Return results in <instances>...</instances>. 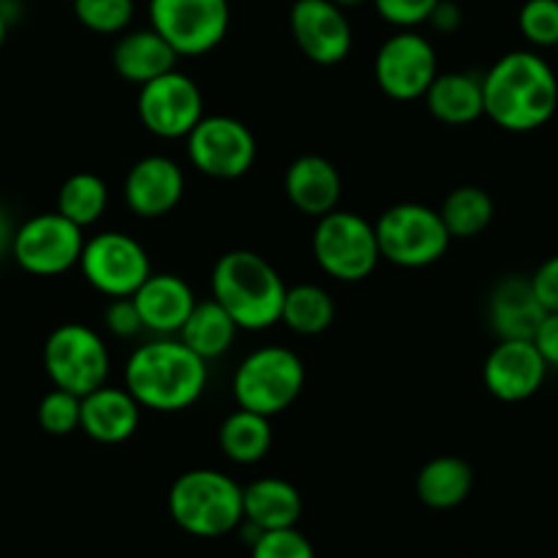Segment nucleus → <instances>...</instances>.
I'll list each match as a JSON object with an SVG mask.
<instances>
[{"label": "nucleus", "instance_id": "f257e3e1", "mask_svg": "<svg viewBox=\"0 0 558 558\" xmlns=\"http://www.w3.org/2000/svg\"><path fill=\"white\" fill-rule=\"evenodd\" d=\"M485 118L512 134H529L558 109L556 71L532 49H515L496 60L483 76Z\"/></svg>", "mask_w": 558, "mask_h": 558}, {"label": "nucleus", "instance_id": "f03ea898", "mask_svg": "<svg viewBox=\"0 0 558 558\" xmlns=\"http://www.w3.org/2000/svg\"><path fill=\"white\" fill-rule=\"evenodd\" d=\"M207 363L178 336H156L125 360V390L142 409L161 414L185 412L207 387Z\"/></svg>", "mask_w": 558, "mask_h": 558}, {"label": "nucleus", "instance_id": "7ed1b4c3", "mask_svg": "<svg viewBox=\"0 0 558 558\" xmlns=\"http://www.w3.org/2000/svg\"><path fill=\"white\" fill-rule=\"evenodd\" d=\"M210 289L213 300L223 305L240 330L262 332L281 322L287 283L281 272L256 251L238 248L218 256L213 265Z\"/></svg>", "mask_w": 558, "mask_h": 558}, {"label": "nucleus", "instance_id": "20e7f679", "mask_svg": "<svg viewBox=\"0 0 558 558\" xmlns=\"http://www.w3.org/2000/svg\"><path fill=\"white\" fill-rule=\"evenodd\" d=\"M169 515L191 537L216 539L243 523V488L218 469H191L169 488Z\"/></svg>", "mask_w": 558, "mask_h": 558}, {"label": "nucleus", "instance_id": "39448f33", "mask_svg": "<svg viewBox=\"0 0 558 558\" xmlns=\"http://www.w3.org/2000/svg\"><path fill=\"white\" fill-rule=\"evenodd\" d=\"M305 387V365L287 347H259L240 360L232 376V396L240 409L276 417L287 412Z\"/></svg>", "mask_w": 558, "mask_h": 558}, {"label": "nucleus", "instance_id": "423d86ee", "mask_svg": "<svg viewBox=\"0 0 558 558\" xmlns=\"http://www.w3.org/2000/svg\"><path fill=\"white\" fill-rule=\"evenodd\" d=\"M311 251L322 272L343 283L365 281L381 259L374 223L341 207L316 218Z\"/></svg>", "mask_w": 558, "mask_h": 558}, {"label": "nucleus", "instance_id": "0eeeda50", "mask_svg": "<svg viewBox=\"0 0 558 558\" xmlns=\"http://www.w3.org/2000/svg\"><path fill=\"white\" fill-rule=\"evenodd\" d=\"M374 229L381 259L407 267V270L436 265L452 243L439 210L420 202H401V205L387 207Z\"/></svg>", "mask_w": 558, "mask_h": 558}, {"label": "nucleus", "instance_id": "6e6552de", "mask_svg": "<svg viewBox=\"0 0 558 558\" xmlns=\"http://www.w3.org/2000/svg\"><path fill=\"white\" fill-rule=\"evenodd\" d=\"M109 368H112V360H109L104 338L80 322H65L54 327L44 343V371L52 387L74 392L80 398L107 385Z\"/></svg>", "mask_w": 558, "mask_h": 558}, {"label": "nucleus", "instance_id": "1a4fd4ad", "mask_svg": "<svg viewBox=\"0 0 558 558\" xmlns=\"http://www.w3.org/2000/svg\"><path fill=\"white\" fill-rule=\"evenodd\" d=\"M147 16L178 58H202L227 38L232 5L229 0H150Z\"/></svg>", "mask_w": 558, "mask_h": 558}, {"label": "nucleus", "instance_id": "9d476101", "mask_svg": "<svg viewBox=\"0 0 558 558\" xmlns=\"http://www.w3.org/2000/svg\"><path fill=\"white\" fill-rule=\"evenodd\" d=\"M191 167L213 180H238L256 161V136L232 114H205L185 136Z\"/></svg>", "mask_w": 558, "mask_h": 558}, {"label": "nucleus", "instance_id": "9b49d317", "mask_svg": "<svg viewBox=\"0 0 558 558\" xmlns=\"http://www.w3.org/2000/svg\"><path fill=\"white\" fill-rule=\"evenodd\" d=\"M82 278L104 298H131L153 272L145 245L131 234L109 229L85 240L80 254Z\"/></svg>", "mask_w": 558, "mask_h": 558}, {"label": "nucleus", "instance_id": "f8f14e48", "mask_svg": "<svg viewBox=\"0 0 558 558\" xmlns=\"http://www.w3.org/2000/svg\"><path fill=\"white\" fill-rule=\"evenodd\" d=\"M85 229L54 213H38L14 229L11 256L25 272L38 278L63 276L80 265Z\"/></svg>", "mask_w": 558, "mask_h": 558}, {"label": "nucleus", "instance_id": "ddd939ff", "mask_svg": "<svg viewBox=\"0 0 558 558\" xmlns=\"http://www.w3.org/2000/svg\"><path fill=\"white\" fill-rule=\"evenodd\" d=\"M136 114L158 140H185L205 118V96L189 74L172 69L140 85Z\"/></svg>", "mask_w": 558, "mask_h": 558}, {"label": "nucleus", "instance_id": "4468645a", "mask_svg": "<svg viewBox=\"0 0 558 558\" xmlns=\"http://www.w3.org/2000/svg\"><path fill=\"white\" fill-rule=\"evenodd\" d=\"M439 74V58L430 38L417 31H398L374 58V80L392 101H417Z\"/></svg>", "mask_w": 558, "mask_h": 558}, {"label": "nucleus", "instance_id": "2eb2a0df", "mask_svg": "<svg viewBox=\"0 0 558 558\" xmlns=\"http://www.w3.org/2000/svg\"><path fill=\"white\" fill-rule=\"evenodd\" d=\"M289 31L300 52L316 65H338L352 52V22L332 0H294Z\"/></svg>", "mask_w": 558, "mask_h": 558}, {"label": "nucleus", "instance_id": "dca6fc26", "mask_svg": "<svg viewBox=\"0 0 558 558\" xmlns=\"http://www.w3.org/2000/svg\"><path fill=\"white\" fill-rule=\"evenodd\" d=\"M548 376V363L537 352L534 341H499L483 365L485 390L505 403H521L537 396Z\"/></svg>", "mask_w": 558, "mask_h": 558}, {"label": "nucleus", "instance_id": "f3484780", "mask_svg": "<svg viewBox=\"0 0 558 558\" xmlns=\"http://www.w3.org/2000/svg\"><path fill=\"white\" fill-rule=\"evenodd\" d=\"M185 174L169 156H145L123 180V199L136 218H163L180 205Z\"/></svg>", "mask_w": 558, "mask_h": 558}, {"label": "nucleus", "instance_id": "a211bd4d", "mask_svg": "<svg viewBox=\"0 0 558 558\" xmlns=\"http://www.w3.org/2000/svg\"><path fill=\"white\" fill-rule=\"evenodd\" d=\"M131 300L140 311L142 327L153 336H178L196 305L191 283L174 272H150Z\"/></svg>", "mask_w": 558, "mask_h": 558}, {"label": "nucleus", "instance_id": "6ab92c4d", "mask_svg": "<svg viewBox=\"0 0 558 558\" xmlns=\"http://www.w3.org/2000/svg\"><path fill=\"white\" fill-rule=\"evenodd\" d=\"M283 191L294 210L311 218H322L336 210L341 202L343 180L330 158L308 153L289 163L287 174H283Z\"/></svg>", "mask_w": 558, "mask_h": 558}, {"label": "nucleus", "instance_id": "aec40b11", "mask_svg": "<svg viewBox=\"0 0 558 558\" xmlns=\"http://www.w3.org/2000/svg\"><path fill=\"white\" fill-rule=\"evenodd\" d=\"M142 407L125 387L101 385L82 396L80 428L98 445H123L136 434Z\"/></svg>", "mask_w": 558, "mask_h": 558}, {"label": "nucleus", "instance_id": "412c9836", "mask_svg": "<svg viewBox=\"0 0 558 558\" xmlns=\"http://www.w3.org/2000/svg\"><path fill=\"white\" fill-rule=\"evenodd\" d=\"M543 316L545 311L537 303V298H534V289L529 283V278H501L494 292H490L488 322L490 330L499 336V341H510V338L532 341Z\"/></svg>", "mask_w": 558, "mask_h": 558}, {"label": "nucleus", "instance_id": "4be33fe9", "mask_svg": "<svg viewBox=\"0 0 558 558\" xmlns=\"http://www.w3.org/2000/svg\"><path fill=\"white\" fill-rule=\"evenodd\" d=\"M178 52L153 27L125 31L112 47V65L120 80L145 85L167 71L178 69Z\"/></svg>", "mask_w": 558, "mask_h": 558}, {"label": "nucleus", "instance_id": "5701e85b", "mask_svg": "<svg viewBox=\"0 0 558 558\" xmlns=\"http://www.w3.org/2000/svg\"><path fill=\"white\" fill-rule=\"evenodd\" d=\"M303 515V496L281 477L254 480L243 488V523L256 532L298 526Z\"/></svg>", "mask_w": 558, "mask_h": 558}, {"label": "nucleus", "instance_id": "b1692460", "mask_svg": "<svg viewBox=\"0 0 558 558\" xmlns=\"http://www.w3.org/2000/svg\"><path fill=\"white\" fill-rule=\"evenodd\" d=\"M425 107L439 123L445 125H469L485 114L483 104V76L469 71H447L436 74L430 87L423 96Z\"/></svg>", "mask_w": 558, "mask_h": 558}, {"label": "nucleus", "instance_id": "393cba45", "mask_svg": "<svg viewBox=\"0 0 558 558\" xmlns=\"http://www.w3.org/2000/svg\"><path fill=\"white\" fill-rule=\"evenodd\" d=\"M417 499L430 510H456L474 488V469L458 456L430 458L417 474Z\"/></svg>", "mask_w": 558, "mask_h": 558}, {"label": "nucleus", "instance_id": "a878e982", "mask_svg": "<svg viewBox=\"0 0 558 558\" xmlns=\"http://www.w3.org/2000/svg\"><path fill=\"white\" fill-rule=\"evenodd\" d=\"M238 332L240 327L234 325L232 316L223 311V305H218L216 300L207 298L196 300L189 319L180 327L178 338L191 349V352L199 354L205 363H210V360L223 357V354L234 347Z\"/></svg>", "mask_w": 558, "mask_h": 558}, {"label": "nucleus", "instance_id": "bb28decb", "mask_svg": "<svg viewBox=\"0 0 558 558\" xmlns=\"http://www.w3.org/2000/svg\"><path fill=\"white\" fill-rule=\"evenodd\" d=\"M218 447L229 461L240 463V466L259 463L272 447L270 417L238 407L223 417L221 428H218Z\"/></svg>", "mask_w": 558, "mask_h": 558}, {"label": "nucleus", "instance_id": "cd10ccee", "mask_svg": "<svg viewBox=\"0 0 558 558\" xmlns=\"http://www.w3.org/2000/svg\"><path fill=\"white\" fill-rule=\"evenodd\" d=\"M281 322L298 336H322L336 322V303L319 283L287 287L281 305Z\"/></svg>", "mask_w": 558, "mask_h": 558}, {"label": "nucleus", "instance_id": "c85d7f7f", "mask_svg": "<svg viewBox=\"0 0 558 558\" xmlns=\"http://www.w3.org/2000/svg\"><path fill=\"white\" fill-rule=\"evenodd\" d=\"M439 216L452 240H472L490 227L496 205L488 191L480 185H461L445 196Z\"/></svg>", "mask_w": 558, "mask_h": 558}, {"label": "nucleus", "instance_id": "c756f323", "mask_svg": "<svg viewBox=\"0 0 558 558\" xmlns=\"http://www.w3.org/2000/svg\"><path fill=\"white\" fill-rule=\"evenodd\" d=\"M109 205V185L96 172H74L58 191V213L80 229L101 221Z\"/></svg>", "mask_w": 558, "mask_h": 558}, {"label": "nucleus", "instance_id": "7c9ffc66", "mask_svg": "<svg viewBox=\"0 0 558 558\" xmlns=\"http://www.w3.org/2000/svg\"><path fill=\"white\" fill-rule=\"evenodd\" d=\"M76 22L98 36H120L134 22V0H71Z\"/></svg>", "mask_w": 558, "mask_h": 558}, {"label": "nucleus", "instance_id": "2f4dec72", "mask_svg": "<svg viewBox=\"0 0 558 558\" xmlns=\"http://www.w3.org/2000/svg\"><path fill=\"white\" fill-rule=\"evenodd\" d=\"M36 417L41 430H47L49 436L74 434V430H80L82 398L69 390H60V387H52V390L38 401Z\"/></svg>", "mask_w": 558, "mask_h": 558}, {"label": "nucleus", "instance_id": "473e14b6", "mask_svg": "<svg viewBox=\"0 0 558 558\" xmlns=\"http://www.w3.org/2000/svg\"><path fill=\"white\" fill-rule=\"evenodd\" d=\"M518 27L532 47H556L558 0H526L518 14Z\"/></svg>", "mask_w": 558, "mask_h": 558}, {"label": "nucleus", "instance_id": "72a5a7b5", "mask_svg": "<svg viewBox=\"0 0 558 558\" xmlns=\"http://www.w3.org/2000/svg\"><path fill=\"white\" fill-rule=\"evenodd\" d=\"M251 558H316V550L298 526L272 529L251 543Z\"/></svg>", "mask_w": 558, "mask_h": 558}, {"label": "nucleus", "instance_id": "f704fd0d", "mask_svg": "<svg viewBox=\"0 0 558 558\" xmlns=\"http://www.w3.org/2000/svg\"><path fill=\"white\" fill-rule=\"evenodd\" d=\"M371 3L387 25L398 27V31H414L417 25L428 22L430 11L436 9L439 0H371Z\"/></svg>", "mask_w": 558, "mask_h": 558}, {"label": "nucleus", "instance_id": "c9c22d12", "mask_svg": "<svg viewBox=\"0 0 558 558\" xmlns=\"http://www.w3.org/2000/svg\"><path fill=\"white\" fill-rule=\"evenodd\" d=\"M104 325L114 338H136L145 327H142L140 311H136L131 298H114L109 300L107 311H104Z\"/></svg>", "mask_w": 558, "mask_h": 558}, {"label": "nucleus", "instance_id": "e433bc0d", "mask_svg": "<svg viewBox=\"0 0 558 558\" xmlns=\"http://www.w3.org/2000/svg\"><path fill=\"white\" fill-rule=\"evenodd\" d=\"M534 289V298L543 305L545 314H556L558 311V254L545 259L543 265L534 270V276L529 278Z\"/></svg>", "mask_w": 558, "mask_h": 558}, {"label": "nucleus", "instance_id": "4c0bfd02", "mask_svg": "<svg viewBox=\"0 0 558 558\" xmlns=\"http://www.w3.org/2000/svg\"><path fill=\"white\" fill-rule=\"evenodd\" d=\"M532 341L537 352L543 354L545 363H548V368H558V311L543 316Z\"/></svg>", "mask_w": 558, "mask_h": 558}, {"label": "nucleus", "instance_id": "58836bf2", "mask_svg": "<svg viewBox=\"0 0 558 558\" xmlns=\"http://www.w3.org/2000/svg\"><path fill=\"white\" fill-rule=\"evenodd\" d=\"M428 22L436 33H456L458 27L463 25L461 5H458L456 0H439V3H436V9L430 11Z\"/></svg>", "mask_w": 558, "mask_h": 558}, {"label": "nucleus", "instance_id": "ea45409f", "mask_svg": "<svg viewBox=\"0 0 558 558\" xmlns=\"http://www.w3.org/2000/svg\"><path fill=\"white\" fill-rule=\"evenodd\" d=\"M14 221H11L9 210H5L3 205H0V259H3L5 254H11V240H14Z\"/></svg>", "mask_w": 558, "mask_h": 558}, {"label": "nucleus", "instance_id": "a19ab883", "mask_svg": "<svg viewBox=\"0 0 558 558\" xmlns=\"http://www.w3.org/2000/svg\"><path fill=\"white\" fill-rule=\"evenodd\" d=\"M9 27H11V22L5 20V14H3V11H0V49H3L5 38H9Z\"/></svg>", "mask_w": 558, "mask_h": 558}, {"label": "nucleus", "instance_id": "79ce46f5", "mask_svg": "<svg viewBox=\"0 0 558 558\" xmlns=\"http://www.w3.org/2000/svg\"><path fill=\"white\" fill-rule=\"evenodd\" d=\"M332 3H336V5H341V9L347 11V9H357V5H363L365 0H332Z\"/></svg>", "mask_w": 558, "mask_h": 558}, {"label": "nucleus", "instance_id": "37998d69", "mask_svg": "<svg viewBox=\"0 0 558 558\" xmlns=\"http://www.w3.org/2000/svg\"><path fill=\"white\" fill-rule=\"evenodd\" d=\"M554 49H556V52H558V44H556V47H554Z\"/></svg>", "mask_w": 558, "mask_h": 558}]
</instances>
